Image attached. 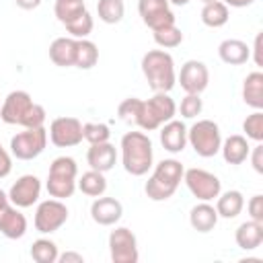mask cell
Returning a JSON list of instances; mask_svg holds the SVG:
<instances>
[{"instance_id":"obj_4","label":"cell","mask_w":263,"mask_h":263,"mask_svg":"<svg viewBox=\"0 0 263 263\" xmlns=\"http://www.w3.org/2000/svg\"><path fill=\"white\" fill-rule=\"evenodd\" d=\"M183 164L177 160V158H164L160 160L152 175L148 177L146 185H144V191L146 195L152 199V201H166L175 195L177 187L181 185L183 181Z\"/></svg>"},{"instance_id":"obj_28","label":"cell","mask_w":263,"mask_h":263,"mask_svg":"<svg viewBox=\"0 0 263 263\" xmlns=\"http://www.w3.org/2000/svg\"><path fill=\"white\" fill-rule=\"evenodd\" d=\"M76 187L88 195V197H101L105 191H107V179H105V173L101 171H86L82 173L80 179H76Z\"/></svg>"},{"instance_id":"obj_40","label":"cell","mask_w":263,"mask_h":263,"mask_svg":"<svg viewBox=\"0 0 263 263\" xmlns=\"http://www.w3.org/2000/svg\"><path fill=\"white\" fill-rule=\"evenodd\" d=\"M10 171H12V158H10L8 150L2 148V144H0V179L8 177Z\"/></svg>"},{"instance_id":"obj_47","label":"cell","mask_w":263,"mask_h":263,"mask_svg":"<svg viewBox=\"0 0 263 263\" xmlns=\"http://www.w3.org/2000/svg\"><path fill=\"white\" fill-rule=\"evenodd\" d=\"M168 4H175V6H185V4H189V0H168Z\"/></svg>"},{"instance_id":"obj_19","label":"cell","mask_w":263,"mask_h":263,"mask_svg":"<svg viewBox=\"0 0 263 263\" xmlns=\"http://www.w3.org/2000/svg\"><path fill=\"white\" fill-rule=\"evenodd\" d=\"M86 162L92 171L107 173L115 166L117 162V150L111 142H101V144H90L86 152Z\"/></svg>"},{"instance_id":"obj_5","label":"cell","mask_w":263,"mask_h":263,"mask_svg":"<svg viewBox=\"0 0 263 263\" xmlns=\"http://www.w3.org/2000/svg\"><path fill=\"white\" fill-rule=\"evenodd\" d=\"M76 179H78V164L72 156H58L49 164L45 189L49 197L55 199H68L76 191Z\"/></svg>"},{"instance_id":"obj_46","label":"cell","mask_w":263,"mask_h":263,"mask_svg":"<svg viewBox=\"0 0 263 263\" xmlns=\"http://www.w3.org/2000/svg\"><path fill=\"white\" fill-rule=\"evenodd\" d=\"M6 203H10V199H8V193H4V191L0 189V208H4Z\"/></svg>"},{"instance_id":"obj_39","label":"cell","mask_w":263,"mask_h":263,"mask_svg":"<svg viewBox=\"0 0 263 263\" xmlns=\"http://www.w3.org/2000/svg\"><path fill=\"white\" fill-rule=\"evenodd\" d=\"M247 210H249V216L251 220L255 222H263V195H253L247 203Z\"/></svg>"},{"instance_id":"obj_23","label":"cell","mask_w":263,"mask_h":263,"mask_svg":"<svg viewBox=\"0 0 263 263\" xmlns=\"http://www.w3.org/2000/svg\"><path fill=\"white\" fill-rule=\"evenodd\" d=\"M189 224L197 232H210L218 224V212L210 201H199L189 212Z\"/></svg>"},{"instance_id":"obj_31","label":"cell","mask_w":263,"mask_h":263,"mask_svg":"<svg viewBox=\"0 0 263 263\" xmlns=\"http://www.w3.org/2000/svg\"><path fill=\"white\" fill-rule=\"evenodd\" d=\"M97 14L107 25H117L125 14L123 0H99L97 2Z\"/></svg>"},{"instance_id":"obj_43","label":"cell","mask_w":263,"mask_h":263,"mask_svg":"<svg viewBox=\"0 0 263 263\" xmlns=\"http://www.w3.org/2000/svg\"><path fill=\"white\" fill-rule=\"evenodd\" d=\"M261 41H263V33H257L255 37V45H253V60L257 66H263V58H261Z\"/></svg>"},{"instance_id":"obj_35","label":"cell","mask_w":263,"mask_h":263,"mask_svg":"<svg viewBox=\"0 0 263 263\" xmlns=\"http://www.w3.org/2000/svg\"><path fill=\"white\" fill-rule=\"evenodd\" d=\"M82 138L88 144H101V142H109L111 132H109V125L107 123L88 121V123H82Z\"/></svg>"},{"instance_id":"obj_12","label":"cell","mask_w":263,"mask_h":263,"mask_svg":"<svg viewBox=\"0 0 263 263\" xmlns=\"http://www.w3.org/2000/svg\"><path fill=\"white\" fill-rule=\"evenodd\" d=\"M49 142L58 148H72L78 146L82 138V121L76 117H55L49 123Z\"/></svg>"},{"instance_id":"obj_44","label":"cell","mask_w":263,"mask_h":263,"mask_svg":"<svg viewBox=\"0 0 263 263\" xmlns=\"http://www.w3.org/2000/svg\"><path fill=\"white\" fill-rule=\"evenodd\" d=\"M14 2H16V6L23 8V10H33V8H37V6L41 4V0H14Z\"/></svg>"},{"instance_id":"obj_37","label":"cell","mask_w":263,"mask_h":263,"mask_svg":"<svg viewBox=\"0 0 263 263\" xmlns=\"http://www.w3.org/2000/svg\"><path fill=\"white\" fill-rule=\"evenodd\" d=\"M242 132L247 134V140L261 142L263 140V113L255 111V113L247 115V119L242 121Z\"/></svg>"},{"instance_id":"obj_16","label":"cell","mask_w":263,"mask_h":263,"mask_svg":"<svg viewBox=\"0 0 263 263\" xmlns=\"http://www.w3.org/2000/svg\"><path fill=\"white\" fill-rule=\"evenodd\" d=\"M160 144L166 152L171 154H179L185 150L187 146V125L181 119H171L166 123H162L160 127Z\"/></svg>"},{"instance_id":"obj_1","label":"cell","mask_w":263,"mask_h":263,"mask_svg":"<svg viewBox=\"0 0 263 263\" xmlns=\"http://www.w3.org/2000/svg\"><path fill=\"white\" fill-rule=\"evenodd\" d=\"M45 109L31 99L27 90H12L0 105V119L8 125L39 127L45 123Z\"/></svg>"},{"instance_id":"obj_15","label":"cell","mask_w":263,"mask_h":263,"mask_svg":"<svg viewBox=\"0 0 263 263\" xmlns=\"http://www.w3.org/2000/svg\"><path fill=\"white\" fill-rule=\"evenodd\" d=\"M39 195H41V181L35 175L18 177L8 189V199L16 208H31L33 203L39 201Z\"/></svg>"},{"instance_id":"obj_27","label":"cell","mask_w":263,"mask_h":263,"mask_svg":"<svg viewBox=\"0 0 263 263\" xmlns=\"http://www.w3.org/2000/svg\"><path fill=\"white\" fill-rule=\"evenodd\" d=\"M230 18V12H228V6L222 2V0H212V2H205L203 8H201V23L205 27H212V29H220L228 23Z\"/></svg>"},{"instance_id":"obj_26","label":"cell","mask_w":263,"mask_h":263,"mask_svg":"<svg viewBox=\"0 0 263 263\" xmlns=\"http://www.w3.org/2000/svg\"><path fill=\"white\" fill-rule=\"evenodd\" d=\"M242 101L253 107L255 111L263 109V72L255 70L251 74H247L245 82H242Z\"/></svg>"},{"instance_id":"obj_38","label":"cell","mask_w":263,"mask_h":263,"mask_svg":"<svg viewBox=\"0 0 263 263\" xmlns=\"http://www.w3.org/2000/svg\"><path fill=\"white\" fill-rule=\"evenodd\" d=\"M201 109H203V101L199 99V95H191V92H187V95L181 99L179 111H181V115H183L185 119H193V117H197V115L201 113Z\"/></svg>"},{"instance_id":"obj_24","label":"cell","mask_w":263,"mask_h":263,"mask_svg":"<svg viewBox=\"0 0 263 263\" xmlns=\"http://www.w3.org/2000/svg\"><path fill=\"white\" fill-rule=\"evenodd\" d=\"M234 240L242 251H255L263 242V222H255V220L242 222L234 232Z\"/></svg>"},{"instance_id":"obj_30","label":"cell","mask_w":263,"mask_h":263,"mask_svg":"<svg viewBox=\"0 0 263 263\" xmlns=\"http://www.w3.org/2000/svg\"><path fill=\"white\" fill-rule=\"evenodd\" d=\"M31 259L35 263H55L58 261V245L49 238H37L33 245H31Z\"/></svg>"},{"instance_id":"obj_6","label":"cell","mask_w":263,"mask_h":263,"mask_svg":"<svg viewBox=\"0 0 263 263\" xmlns=\"http://www.w3.org/2000/svg\"><path fill=\"white\" fill-rule=\"evenodd\" d=\"M175 115H177V103L171 99V95L154 92V97H150L148 101H142L136 125L144 132H154L162 123L171 121Z\"/></svg>"},{"instance_id":"obj_3","label":"cell","mask_w":263,"mask_h":263,"mask_svg":"<svg viewBox=\"0 0 263 263\" xmlns=\"http://www.w3.org/2000/svg\"><path fill=\"white\" fill-rule=\"evenodd\" d=\"M142 72L154 92H168L177 84L175 60L164 49H150L142 55Z\"/></svg>"},{"instance_id":"obj_33","label":"cell","mask_w":263,"mask_h":263,"mask_svg":"<svg viewBox=\"0 0 263 263\" xmlns=\"http://www.w3.org/2000/svg\"><path fill=\"white\" fill-rule=\"evenodd\" d=\"M64 27H66V31H68L74 39H86V37L92 33L95 21H92L90 12H88V10H84L82 14H78L76 18H72L70 23H66Z\"/></svg>"},{"instance_id":"obj_45","label":"cell","mask_w":263,"mask_h":263,"mask_svg":"<svg viewBox=\"0 0 263 263\" xmlns=\"http://www.w3.org/2000/svg\"><path fill=\"white\" fill-rule=\"evenodd\" d=\"M226 6H232V8H245V6H251L255 0H222Z\"/></svg>"},{"instance_id":"obj_10","label":"cell","mask_w":263,"mask_h":263,"mask_svg":"<svg viewBox=\"0 0 263 263\" xmlns=\"http://www.w3.org/2000/svg\"><path fill=\"white\" fill-rule=\"evenodd\" d=\"M68 222V208L62 199H45L37 205L35 210V230L41 234H51L55 230H60L64 224Z\"/></svg>"},{"instance_id":"obj_25","label":"cell","mask_w":263,"mask_h":263,"mask_svg":"<svg viewBox=\"0 0 263 263\" xmlns=\"http://www.w3.org/2000/svg\"><path fill=\"white\" fill-rule=\"evenodd\" d=\"M245 208V197L238 189H230V191H220V195L216 197V212L218 218H226L232 220L236 218Z\"/></svg>"},{"instance_id":"obj_13","label":"cell","mask_w":263,"mask_h":263,"mask_svg":"<svg viewBox=\"0 0 263 263\" xmlns=\"http://www.w3.org/2000/svg\"><path fill=\"white\" fill-rule=\"evenodd\" d=\"M177 80L185 92L201 95L210 84V70L199 60H187L181 66V72L177 74Z\"/></svg>"},{"instance_id":"obj_17","label":"cell","mask_w":263,"mask_h":263,"mask_svg":"<svg viewBox=\"0 0 263 263\" xmlns=\"http://www.w3.org/2000/svg\"><path fill=\"white\" fill-rule=\"evenodd\" d=\"M123 216V205L115 197H97L90 205V218L99 226H113L121 220Z\"/></svg>"},{"instance_id":"obj_34","label":"cell","mask_w":263,"mask_h":263,"mask_svg":"<svg viewBox=\"0 0 263 263\" xmlns=\"http://www.w3.org/2000/svg\"><path fill=\"white\" fill-rule=\"evenodd\" d=\"M152 35H154L156 45H160L162 49H173V47L183 43V33H181V29L177 25H168V27L156 29V31H152Z\"/></svg>"},{"instance_id":"obj_9","label":"cell","mask_w":263,"mask_h":263,"mask_svg":"<svg viewBox=\"0 0 263 263\" xmlns=\"http://www.w3.org/2000/svg\"><path fill=\"white\" fill-rule=\"evenodd\" d=\"M183 181L191 191V195L199 201H214L222 191L220 179L205 168H197V166L187 168L183 173Z\"/></svg>"},{"instance_id":"obj_11","label":"cell","mask_w":263,"mask_h":263,"mask_svg":"<svg viewBox=\"0 0 263 263\" xmlns=\"http://www.w3.org/2000/svg\"><path fill=\"white\" fill-rule=\"evenodd\" d=\"M109 255L113 263H138L140 251H138V238L136 234L125 228L117 226L109 234Z\"/></svg>"},{"instance_id":"obj_42","label":"cell","mask_w":263,"mask_h":263,"mask_svg":"<svg viewBox=\"0 0 263 263\" xmlns=\"http://www.w3.org/2000/svg\"><path fill=\"white\" fill-rule=\"evenodd\" d=\"M58 261L60 263H84V257L80 253H74V251H66L62 255H58Z\"/></svg>"},{"instance_id":"obj_36","label":"cell","mask_w":263,"mask_h":263,"mask_svg":"<svg viewBox=\"0 0 263 263\" xmlns=\"http://www.w3.org/2000/svg\"><path fill=\"white\" fill-rule=\"evenodd\" d=\"M140 105H142V99L138 97H129V99H123L117 107V115L121 121L129 123V125H136L138 121V115H140Z\"/></svg>"},{"instance_id":"obj_32","label":"cell","mask_w":263,"mask_h":263,"mask_svg":"<svg viewBox=\"0 0 263 263\" xmlns=\"http://www.w3.org/2000/svg\"><path fill=\"white\" fill-rule=\"evenodd\" d=\"M84 10H86L84 0H55V4H53L55 18H58L62 25L70 23L72 18H76L78 14H82Z\"/></svg>"},{"instance_id":"obj_29","label":"cell","mask_w":263,"mask_h":263,"mask_svg":"<svg viewBox=\"0 0 263 263\" xmlns=\"http://www.w3.org/2000/svg\"><path fill=\"white\" fill-rule=\"evenodd\" d=\"M99 62V49L90 39H76V62L74 68L90 70Z\"/></svg>"},{"instance_id":"obj_14","label":"cell","mask_w":263,"mask_h":263,"mask_svg":"<svg viewBox=\"0 0 263 263\" xmlns=\"http://www.w3.org/2000/svg\"><path fill=\"white\" fill-rule=\"evenodd\" d=\"M138 12L144 25L152 31L175 25V14L168 6V0H138Z\"/></svg>"},{"instance_id":"obj_41","label":"cell","mask_w":263,"mask_h":263,"mask_svg":"<svg viewBox=\"0 0 263 263\" xmlns=\"http://www.w3.org/2000/svg\"><path fill=\"white\" fill-rule=\"evenodd\" d=\"M249 156H251V162H253V168L257 171V173H263V146L257 142V146L249 152Z\"/></svg>"},{"instance_id":"obj_48","label":"cell","mask_w":263,"mask_h":263,"mask_svg":"<svg viewBox=\"0 0 263 263\" xmlns=\"http://www.w3.org/2000/svg\"><path fill=\"white\" fill-rule=\"evenodd\" d=\"M201 2H203V4H205V2H212V0H201Z\"/></svg>"},{"instance_id":"obj_21","label":"cell","mask_w":263,"mask_h":263,"mask_svg":"<svg viewBox=\"0 0 263 263\" xmlns=\"http://www.w3.org/2000/svg\"><path fill=\"white\" fill-rule=\"evenodd\" d=\"M49 60L60 68H72L76 62V39L58 37L49 45Z\"/></svg>"},{"instance_id":"obj_20","label":"cell","mask_w":263,"mask_h":263,"mask_svg":"<svg viewBox=\"0 0 263 263\" xmlns=\"http://www.w3.org/2000/svg\"><path fill=\"white\" fill-rule=\"evenodd\" d=\"M218 55L228 66H242L251 60V47L240 39H224L218 45Z\"/></svg>"},{"instance_id":"obj_7","label":"cell","mask_w":263,"mask_h":263,"mask_svg":"<svg viewBox=\"0 0 263 263\" xmlns=\"http://www.w3.org/2000/svg\"><path fill=\"white\" fill-rule=\"evenodd\" d=\"M187 144L201 158L216 156L220 152V146H222V134H220L218 123L212 119H197L187 129Z\"/></svg>"},{"instance_id":"obj_18","label":"cell","mask_w":263,"mask_h":263,"mask_svg":"<svg viewBox=\"0 0 263 263\" xmlns=\"http://www.w3.org/2000/svg\"><path fill=\"white\" fill-rule=\"evenodd\" d=\"M27 232V218L25 214H21V208L6 203L4 208H0V234H4L10 240L23 238Z\"/></svg>"},{"instance_id":"obj_2","label":"cell","mask_w":263,"mask_h":263,"mask_svg":"<svg viewBox=\"0 0 263 263\" xmlns=\"http://www.w3.org/2000/svg\"><path fill=\"white\" fill-rule=\"evenodd\" d=\"M121 164L132 177H142L152 168V140L144 132H127L121 138Z\"/></svg>"},{"instance_id":"obj_8","label":"cell","mask_w":263,"mask_h":263,"mask_svg":"<svg viewBox=\"0 0 263 263\" xmlns=\"http://www.w3.org/2000/svg\"><path fill=\"white\" fill-rule=\"evenodd\" d=\"M47 146V129L39 127H25L10 138V154L18 160H33L37 158Z\"/></svg>"},{"instance_id":"obj_22","label":"cell","mask_w":263,"mask_h":263,"mask_svg":"<svg viewBox=\"0 0 263 263\" xmlns=\"http://www.w3.org/2000/svg\"><path fill=\"white\" fill-rule=\"evenodd\" d=\"M220 152L228 164H242L249 158L251 146H249V140L245 136L234 134V136H228L226 140H222Z\"/></svg>"}]
</instances>
